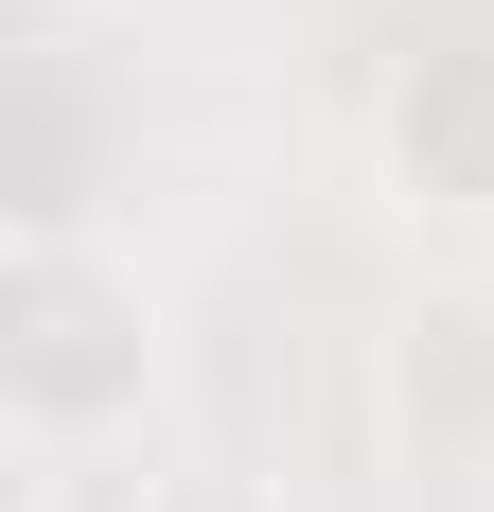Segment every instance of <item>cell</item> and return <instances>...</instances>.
Returning a JSON list of instances; mask_svg holds the SVG:
<instances>
[{"label":"cell","mask_w":494,"mask_h":512,"mask_svg":"<svg viewBox=\"0 0 494 512\" xmlns=\"http://www.w3.org/2000/svg\"><path fill=\"white\" fill-rule=\"evenodd\" d=\"M142 389H159L142 265L36 230V265H18V442H36V477H71L89 442H142Z\"/></svg>","instance_id":"cell-1"},{"label":"cell","mask_w":494,"mask_h":512,"mask_svg":"<svg viewBox=\"0 0 494 512\" xmlns=\"http://www.w3.org/2000/svg\"><path fill=\"white\" fill-rule=\"evenodd\" d=\"M142 512H247V495H195V477H177V495H142Z\"/></svg>","instance_id":"cell-3"},{"label":"cell","mask_w":494,"mask_h":512,"mask_svg":"<svg viewBox=\"0 0 494 512\" xmlns=\"http://www.w3.org/2000/svg\"><path fill=\"white\" fill-rule=\"evenodd\" d=\"M389 407L406 424H494V318H406V354H389Z\"/></svg>","instance_id":"cell-2"}]
</instances>
